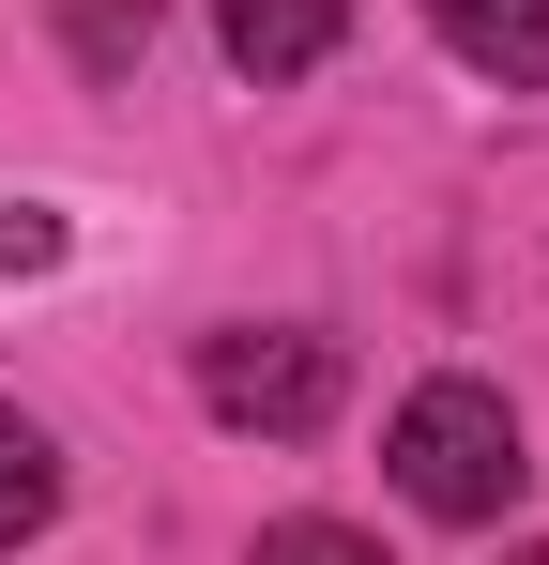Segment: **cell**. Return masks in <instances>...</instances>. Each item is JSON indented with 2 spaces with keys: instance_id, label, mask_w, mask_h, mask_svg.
Instances as JSON below:
<instances>
[{
  "instance_id": "52a82bcc",
  "label": "cell",
  "mask_w": 549,
  "mask_h": 565,
  "mask_svg": "<svg viewBox=\"0 0 549 565\" xmlns=\"http://www.w3.org/2000/svg\"><path fill=\"white\" fill-rule=\"evenodd\" d=\"M245 565H381V535H352V520H274Z\"/></svg>"
},
{
  "instance_id": "8992f818",
  "label": "cell",
  "mask_w": 549,
  "mask_h": 565,
  "mask_svg": "<svg viewBox=\"0 0 549 565\" xmlns=\"http://www.w3.org/2000/svg\"><path fill=\"white\" fill-rule=\"evenodd\" d=\"M46 520H62V444L0 397V551H15V535H46Z\"/></svg>"
},
{
  "instance_id": "9c48e42d",
  "label": "cell",
  "mask_w": 549,
  "mask_h": 565,
  "mask_svg": "<svg viewBox=\"0 0 549 565\" xmlns=\"http://www.w3.org/2000/svg\"><path fill=\"white\" fill-rule=\"evenodd\" d=\"M519 565H549V551H519Z\"/></svg>"
},
{
  "instance_id": "ba28073f",
  "label": "cell",
  "mask_w": 549,
  "mask_h": 565,
  "mask_svg": "<svg viewBox=\"0 0 549 565\" xmlns=\"http://www.w3.org/2000/svg\"><path fill=\"white\" fill-rule=\"evenodd\" d=\"M62 260V214L46 199H0V276H46Z\"/></svg>"
},
{
  "instance_id": "6da1fadb",
  "label": "cell",
  "mask_w": 549,
  "mask_h": 565,
  "mask_svg": "<svg viewBox=\"0 0 549 565\" xmlns=\"http://www.w3.org/2000/svg\"><path fill=\"white\" fill-rule=\"evenodd\" d=\"M381 459H397V489H412L428 520H458V535H473V520H504V504L535 489V459H519V413H504L488 382H458V367L397 397V444H381Z\"/></svg>"
},
{
  "instance_id": "277c9868",
  "label": "cell",
  "mask_w": 549,
  "mask_h": 565,
  "mask_svg": "<svg viewBox=\"0 0 549 565\" xmlns=\"http://www.w3.org/2000/svg\"><path fill=\"white\" fill-rule=\"evenodd\" d=\"M428 31H443L473 77H504V93H549V0H428Z\"/></svg>"
},
{
  "instance_id": "3957f363",
  "label": "cell",
  "mask_w": 549,
  "mask_h": 565,
  "mask_svg": "<svg viewBox=\"0 0 549 565\" xmlns=\"http://www.w3.org/2000/svg\"><path fill=\"white\" fill-rule=\"evenodd\" d=\"M336 31H352V0H214V46H229L245 77H305V62H336Z\"/></svg>"
},
{
  "instance_id": "5b68a950",
  "label": "cell",
  "mask_w": 549,
  "mask_h": 565,
  "mask_svg": "<svg viewBox=\"0 0 549 565\" xmlns=\"http://www.w3.org/2000/svg\"><path fill=\"white\" fill-rule=\"evenodd\" d=\"M46 15H62V62L77 77H138L153 31H169V0H46Z\"/></svg>"
},
{
  "instance_id": "7a4b0ae2",
  "label": "cell",
  "mask_w": 549,
  "mask_h": 565,
  "mask_svg": "<svg viewBox=\"0 0 549 565\" xmlns=\"http://www.w3.org/2000/svg\"><path fill=\"white\" fill-rule=\"evenodd\" d=\"M198 413L245 428V444H305V428H336V337H290V321H229V337H198Z\"/></svg>"
}]
</instances>
